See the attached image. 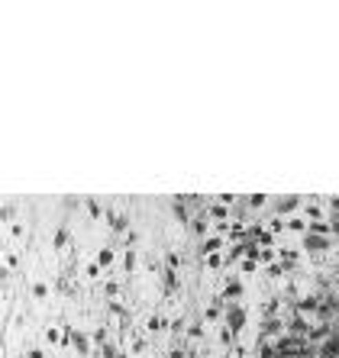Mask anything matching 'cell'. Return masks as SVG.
<instances>
[{"instance_id": "cell-1", "label": "cell", "mask_w": 339, "mask_h": 358, "mask_svg": "<svg viewBox=\"0 0 339 358\" xmlns=\"http://www.w3.org/2000/svg\"><path fill=\"white\" fill-rule=\"evenodd\" d=\"M333 245H339V236H320V232H304L300 236V249L314 255V262H323Z\"/></svg>"}, {"instance_id": "cell-2", "label": "cell", "mask_w": 339, "mask_h": 358, "mask_svg": "<svg viewBox=\"0 0 339 358\" xmlns=\"http://www.w3.org/2000/svg\"><path fill=\"white\" fill-rule=\"evenodd\" d=\"M223 323L233 329L236 336H239V333H245V326H249V310H245L243 300H233V304H226V310H223Z\"/></svg>"}, {"instance_id": "cell-3", "label": "cell", "mask_w": 339, "mask_h": 358, "mask_svg": "<svg viewBox=\"0 0 339 358\" xmlns=\"http://www.w3.org/2000/svg\"><path fill=\"white\" fill-rule=\"evenodd\" d=\"M287 333V323H285V313L281 316H262V323H259V336L262 339H278Z\"/></svg>"}, {"instance_id": "cell-4", "label": "cell", "mask_w": 339, "mask_h": 358, "mask_svg": "<svg viewBox=\"0 0 339 358\" xmlns=\"http://www.w3.org/2000/svg\"><path fill=\"white\" fill-rule=\"evenodd\" d=\"M72 348L78 358H91L94 355V339H91V333H85V329H72Z\"/></svg>"}, {"instance_id": "cell-5", "label": "cell", "mask_w": 339, "mask_h": 358, "mask_svg": "<svg viewBox=\"0 0 339 358\" xmlns=\"http://www.w3.org/2000/svg\"><path fill=\"white\" fill-rule=\"evenodd\" d=\"M220 294L226 297V304H233V300H243V297H245V281L239 278V274H230V278L223 281Z\"/></svg>"}, {"instance_id": "cell-6", "label": "cell", "mask_w": 339, "mask_h": 358, "mask_svg": "<svg viewBox=\"0 0 339 358\" xmlns=\"http://www.w3.org/2000/svg\"><path fill=\"white\" fill-rule=\"evenodd\" d=\"M104 220H107V226H110V232H113V236H123V232L129 230V213L127 210L110 207V210L104 213Z\"/></svg>"}, {"instance_id": "cell-7", "label": "cell", "mask_w": 339, "mask_h": 358, "mask_svg": "<svg viewBox=\"0 0 339 358\" xmlns=\"http://www.w3.org/2000/svg\"><path fill=\"white\" fill-rule=\"evenodd\" d=\"M300 207H304V197H297V194H287V197L272 201V213H278V216H291V213H297Z\"/></svg>"}, {"instance_id": "cell-8", "label": "cell", "mask_w": 339, "mask_h": 358, "mask_svg": "<svg viewBox=\"0 0 339 358\" xmlns=\"http://www.w3.org/2000/svg\"><path fill=\"white\" fill-rule=\"evenodd\" d=\"M181 291V278H178V268H162V294L165 297H175Z\"/></svg>"}, {"instance_id": "cell-9", "label": "cell", "mask_w": 339, "mask_h": 358, "mask_svg": "<svg viewBox=\"0 0 339 358\" xmlns=\"http://www.w3.org/2000/svg\"><path fill=\"white\" fill-rule=\"evenodd\" d=\"M226 236H220V232H210V236H204L201 245H197V255H210V252H223L226 249Z\"/></svg>"}, {"instance_id": "cell-10", "label": "cell", "mask_w": 339, "mask_h": 358, "mask_svg": "<svg viewBox=\"0 0 339 358\" xmlns=\"http://www.w3.org/2000/svg\"><path fill=\"white\" fill-rule=\"evenodd\" d=\"M168 329H171V320L165 313H152L146 320V333H149V336H159V333H168Z\"/></svg>"}, {"instance_id": "cell-11", "label": "cell", "mask_w": 339, "mask_h": 358, "mask_svg": "<svg viewBox=\"0 0 339 358\" xmlns=\"http://www.w3.org/2000/svg\"><path fill=\"white\" fill-rule=\"evenodd\" d=\"M278 262L285 265L287 274H294L297 265H300V252H297V249H278Z\"/></svg>"}, {"instance_id": "cell-12", "label": "cell", "mask_w": 339, "mask_h": 358, "mask_svg": "<svg viewBox=\"0 0 339 358\" xmlns=\"http://www.w3.org/2000/svg\"><path fill=\"white\" fill-rule=\"evenodd\" d=\"M136 268H139V252L136 249H123V255H120V271L136 274Z\"/></svg>"}, {"instance_id": "cell-13", "label": "cell", "mask_w": 339, "mask_h": 358, "mask_svg": "<svg viewBox=\"0 0 339 358\" xmlns=\"http://www.w3.org/2000/svg\"><path fill=\"white\" fill-rule=\"evenodd\" d=\"M307 230H310V220H307V216H304L300 210L287 216V232H300V236H304Z\"/></svg>"}, {"instance_id": "cell-14", "label": "cell", "mask_w": 339, "mask_h": 358, "mask_svg": "<svg viewBox=\"0 0 339 358\" xmlns=\"http://www.w3.org/2000/svg\"><path fill=\"white\" fill-rule=\"evenodd\" d=\"M68 245H72V230H68V226H58V230H55V239H52V249L55 252H65Z\"/></svg>"}, {"instance_id": "cell-15", "label": "cell", "mask_w": 339, "mask_h": 358, "mask_svg": "<svg viewBox=\"0 0 339 358\" xmlns=\"http://www.w3.org/2000/svg\"><path fill=\"white\" fill-rule=\"evenodd\" d=\"M226 255L223 252H210V255H204V268H207V271H223V268H226Z\"/></svg>"}, {"instance_id": "cell-16", "label": "cell", "mask_w": 339, "mask_h": 358, "mask_svg": "<svg viewBox=\"0 0 339 358\" xmlns=\"http://www.w3.org/2000/svg\"><path fill=\"white\" fill-rule=\"evenodd\" d=\"M113 245H117V249H136V245H139V232L129 226V230L123 232L120 239H113Z\"/></svg>"}, {"instance_id": "cell-17", "label": "cell", "mask_w": 339, "mask_h": 358, "mask_svg": "<svg viewBox=\"0 0 339 358\" xmlns=\"http://www.w3.org/2000/svg\"><path fill=\"white\" fill-rule=\"evenodd\" d=\"M217 342H220V348H223V352H230V348L236 346V333H233V329H230V326H226V323H223V326H220V333H217Z\"/></svg>"}, {"instance_id": "cell-18", "label": "cell", "mask_w": 339, "mask_h": 358, "mask_svg": "<svg viewBox=\"0 0 339 358\" xmlns=\"http://www.w3.org/2000/svg\"><path fill=\"white\" fill-rule=\"evenodd\" d=\"M97 262L104 265V271L107 268H113V265H117V245H104V249L97 252Z\"/></svg>"}, {"instance_id": "cell-19", "label": "cell", "mask_w": 339, "mask_h": 358, "mask_svg": "<svg viewBox=\"0 0 339 358\" xmlns=\"http://www.w3.org/2000/svg\"><path fill=\"white\" fill-rule=\"evenodd\" d=\"M223 310H226V306L210 304L207 310H204V323H207V326H213V323H220V320H223Z\"/></svg>"}, {"instance_id": "cell-20", "label": "cell", "mask_w": 339, "mask_h": 358, "mask_svg": "<svg viewBox=\"0 0 339 358\" xmlns=\"http://www.w3.org/2000/svg\"><path fill=\"white\" fill-rule=\"evenodd\" d=\"M85 213L87 216H91V220H100V216H104V207H100V201H94V197H87L85 201Z\"/></svg>"}, {"instance_id": "cell-21", "label": "cell", "mask_w": 339, "mask_h": 358, "mask_svg": "<svg viewBox=\"0 0 339 358\" xmlns=\"http://www.w3.org/2000/svg\"><path fill=\"white\" fill-rule=\"evenodd\" d=\"M162 258H165V265H168V268H178V271L184 268V255L175 252V249H168V252L162 255Z\"/></svg>"}, {"instance_id": "cell-22", "label": "cell", "mask_w": 339, "mask_h": 358, "mask_svg": "<svg viewBox=\"0 0 339 358\" xmlns=\"http://www.w3.org/2000/svg\"><path fill=\"white\" fill-rule=\"evenodd\" d=\"M285 265H281V262H272V265H265V278H268V281H278V278H285Z\"/></svg>"}, {"instance_id": "cell-23", "label": "cell", "mask_w": 339, "mask_h": 358, "mask_svg": "<svg viewBox=\"0 0 339 358\" xmlns=\"http://www.w3.org/2000/svg\"><path fill=\"white\" fill-rule=\"evenodd\" d=\"M245 203H249L252 210H265V207H268L272 201H268L265 194H249V197H245Z\"/></svg>"}, {"instance_id": "cell-24", "label": "cell", "mask_w": 339, "mask_h": 358, "mask_svg": "<svg viewBox=\"0 0 339 358\" xmlns=\"http://www.w3.org/2000/svg\"><path fill=\"white\" fill-rule=\"evenodd\" d=\"M91 339H94V346L100 348L104 342H110V339H113V336H110V326H97L94 333H91Z\"/></svg>"}, {"instance_id": "cell-25", "label": "cell", "mask_w": 339, "mask_h": 358, "mask_svg": "<svg viewBox=\"0 0 339 358\" xmlns=\"http://www.w3.org/2000/svg\"><path fill=\"white\" fill-rule=\"evenodd\" d=\"M49 291H52V287L45 284V281H32V287H30V294L36 297V300H45V297H49Z\"/></svg>"}, {"instance_id": "cell-26", "label": "cell", "mask_w": 339, "mask_h": 358, "mask_svg": "<svg viewBox=\"0 0 339 358\" xmlns=\"http://www.w3.org/2000/svg\"><path fill=\"white\" fill-rule=\"evenodd\" d=\"M120 294H123V284H120L117 278H110V281L104 284V297L110 300V297H120Z\"/></svg>"}, {"instance_id": "cell-27", "label": "cell", "mask_w": 339, "mask_h": 358, "mask_svg": "<svg viewBox=\"0 0 339 358\" xmlns=\"http://www.w3.org/2000/svg\"><path fill=\"white\" fill-rule=\"evenodd\" d=\"M0 220L10 226L13 220H17V203H10V201H3V210H0Z\"/></svg>"}, {"instance_id": "cell-28", "label": "cell", "mask_w": 339, "mask_h": 358, "mask_svg": "<svg viewBox=\"0 0 339 358\" xmlns=\"http://www.w3.org/2000/svg\"><path fill=\"white\" fill-rule=\"evenodd\" d=\"M259 265H262L259 258H243V262H239V271H243V274H255V271H259Z\"/></svg>"}, {"instance_id": "cell-29", "label": "cell", "mask_w": 339, "mask_h": 358, "mask_svg": "<svg viewBox=\"0 0 339 358\" xmlns=\"http://www.w3.org/2000/svg\"><path fill=\"white\" fill-rule=\"evenodd\" d=\"M275 236H278V232H272V230H268V226H265V230H262V236H259L255 243L262 245V249H268V245H275Z\"/></svg>"}, {"instance_id": "cell-30", "label": "cell", "mask_w": 339, "mask_h": 358, "mask_svg": "<svg viewBox=\"0 0 339 358\" xmlns=\"http://www.w3.org/2000/svg\"><path fill=\"white\" fill-rule=\"evenodd\" d=\"M262 265H272V262H278V249L275 245H268V249H262V258H259Z\"/></svg>"}, {"instance_id": "cell-31", "label": "cell", "mask_w": 339, "mask_h": 358, "mask_svg": "<svg viewBox=\"0 0 339 358\" xmlns=\"http://www.w3.org/2000/svg\"><path fill=\"white\" fill-rule=\"evenodd\" d=\"M100 271H104V265H100V262H87L85 265V274L91 278V281H94V278H100Z\"/></svg>"}, {"instance_id": "cell-32", "label": "cell", "mask_w": 339, "mask_h": 358, "mask_svg": "<svg viewBox=\"0 0 339 358\" xmlns=\"http://www.w3.org/2000/svg\"><path fill=\"white\" fill-rule=\"evenodd\" d=\"M10 236H13V239H23V236H26V226L13 220V223H10Z\"/></svg>"}, {"instance_id": "cell-33", "label": "cell", "mask_w": 339, "mask_h": 358, "mask_svg": "<svg viewBox=\"0 0 339 358\" xmlns=\"http://www.w3.org/2000/svg\"><path fill=\"white\" fill-rule=\"evenodd\" d=\"M3 265H7V268H17V265H20V255H17V252H7Z\"/></svg>"}, {"instance_id": "cell-34", "label": "cell", "mask_w": 339, "mask_h": 358, "mask_svg": "<svg viewBox=\"0 0 339 358\" xmlns=\"http://www.w3.org/2000/svg\"><path fill=\"white\" fill-rule=\"evenodd\" d=\"M26 358H45V352H43V348H30V352H26Z\"/></svg>"}, {"instance_id": "cell-35", "label": "cell", "mask_w": 339, "mask_h": 358, "mask_svg": "<svg viewBox=\"0 0 339 358\" xmlns=\"http://www.w3.org/2000/svg\"><path fill=\"white\" fill-rule=\"evenodd\" d=\"M117 358H136V355H133V352H123V348H120V355Z\"/></svg>"}]
</instances>
